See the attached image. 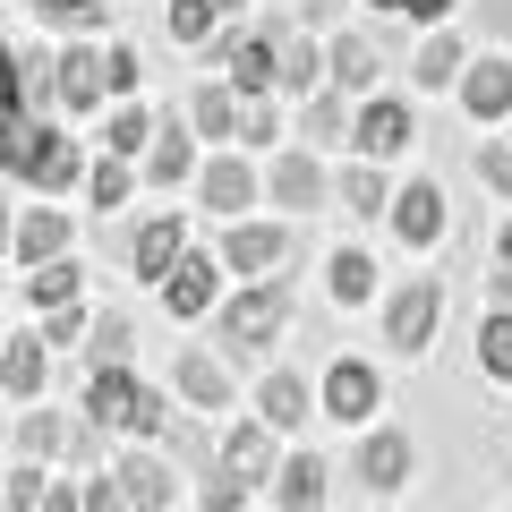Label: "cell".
<instances>
[{"label": "cell", "mask_w": 512, "mask_h": 512, "mask_svg": "<svg viewBox=\"0 0 512 512\" xmlns=\"http://www.w3.org/2000/svg\"><path fill=\"white\" fill-rule=\"evenodd\" d=\"M77 299H86V265H77V256H60V265H35V274H26V308H35V316L77 308Z\"/></svg>", "instance_id": "cell-32"}, {"label": "cell", "mask_w": 512, "mask_h": 512, "mask_svg": "<svg viewBox=\"0 0 512 512\" xmlns=\"http://www.w3.org/2000/svg\"><path fill=\"white\" fill-rule=\"evenodd\" d=\"M171 393H180L188 410H231L239 402V376H231V359H222L214 342H188L180 359H171Z\"/></svg>", "instance_id": "cell-8"}, {"label": "cell", "mask_w": 512, "mask_h": 512, "mask_svg": "<svg viewBox=\"0 0 512 512\" xmlns=\"http://www.w3.org/2000/svg\"><path fill=\"white\" fill-rule=\"evenodd\" d=\"M77 239V222L60 214V205H18V265L35 274V265H60Z\"/></svg>", "instance_id": "cell-20"}, {"label": "cell", "mask_w": 512, "mask_h": 512, "mask_svg": "<svg viewBox=\"0 0 512 512\" xmlns=\"http://www.w3.org/2000/svg\"><path fill=\"white\" fill-rule=\"evenodd\" d=\"M461 111L470 120H512V52H487V60H470L461 69Z\"/></svg>", "instance_id": "cell-19"}, {"label": "cell", "mask_w": 512, "mask_h": 512, "mask_svg": "<svg viewBox=\"0 0 512 512\" xmlns=\"http://www.w3.org/2000/svg\"><path fill=\"white\" fill-rule=\"evenodd\" d=\"M171 461H180V470L188 478H205V470H214V461H222V436H205V419H171Z\"/></svg>", "instance_id": "cell-36"}, {"label": "cell", "mask_w": 512, "mask_h": 512, "mask_svg": "<svg viewBox=\"0 0 512 512\" xmlns=\"http://www.w3.org/2000/svg\"><path fill=\"white\" fill-rule=\"evenodd\" d=\"M128 350H137V316H128V308H94L86 367H128Z\"/></svg>", "instance_id": "cell-34"}, {"label": "cell", "mask_w": 512, "mask_h": 512, "mask_svg": "<svg viewBox=\"0 0 512 512\" xmlns=\"http://www.w3.org/2000/svg\"><path fill=\"white\" fill-rule=\"evenodd\" d=\"M0 512H9V470H0Z\"/></svg>", "instance_id": "cell-59"}, {"label": "cell", "mask_w": 512, "mask_h": 512, "mask_svg": "<svg viewBox=\"0 0 512 512\" xmlns=\"http://www.w3.org/2000/svg\"><path fill=\"white\" fill-rule=\"evenodd\" d=\"M0 256H18V205H0Z\"/></svg>", "instance_id": "cell-55"}, {"label": "cell", "mask_w": 512, "mask_h": 512, "mask_svg": "<svg viewBox=\"0 0 512 512\" xmlns=\"http://www.w3.org/2000/svg\"><path fill=\"white\" fill-rule=\"evenodd\" d=\"M163 308L180 316V325H188V316H214L222 308V256L188 248L180 265H171V282H163Z\"/></svg>", "instance_id": "cell-16"}, {"label": "cell", "mask_w": 512, "mask_h": 512, "mask_svg": "<svg viewBox=\"0 0 512 512\" xmlns=\"http://www.w3.org/2000/svg\"><path fill=\"white\" fill-rule=\"evenodd\" d=\"M222 461H231V470L248 478V487H274V478H282V436L248 410V419H231V427H222Z\"/></svg>", "instance_id": "cell-15"}, {"label": "cell", "mask_w": 512, "mask_h": 512, "mask_svg": "<svg viewBox=\"0 0 512 512\" xmlns=\"http://www.w3.org/2000/svg\"><path fill=\"white\" fill-rule=\"evenodd\" d=\"M197 137H188V120H163L154 128V146H146V180L154 188H197Z\"/></svg>", "instance_id": "cell-22"}, {"label": "cell", "mask_w": 512, "mask_h": 512, "mask_svg": "<svg viewBox=\"0 0 512 512\" xmlns=\"http://www.w3.org/2000/svg\"><path fill=\"white\" fill-rule=\"evenodd\" d=\"M43 26H69V35H94L103 26V0H26Z\"/></svg>", "instance_id": "cell-43"}, {"label": "cell", "mask_w": 512, "mask_h": 512, "mask_svg": "<svg viewBox=\"0 0 512 512\" xmlns=\"http://www.w3.org/2000/svg\"><path fill=\"white\" fill-rule=\"evenodd\" d=\"M111 478H120L128 512H171V504H180V470H171V453H154V444L111 453Z\"/></svg>", "instance_id": "cell-7"}, {"label": "cell", "mask_w": 512, "mask_h": 512, "mask_svg": "<svg viewBox=\"0 0 512 512\" xmlns=\"http://www.w3.org/2000/svg\"><path fill=\"white\" fill-rule=\"evenodd\" d=\"M333 9H342V0H291V18H299V26H325Z\"/></svg>", "instance_id": "cell-54"}, {"label": "cell", "mask_w": 512, "mask_h": 512, "mask_svg": "<svg viewBox=\"0 0 512 512\" xmlns=\"http://www.w3.org/2000/svg\"><path fill=\"white\" fill-rule=\"evenodd\" d=\"M316 410H325L333 427H376V410H384V376H376V359H359V350H333L325 376H316Z\"/></svg>", "instance_id": "cell-4"}, {"label": "cell", "mask_w": 512, "mask_h": 512, "mask_svg": "<svg viewBox=\"0 0 512 512\" xmlns=\"http://www.w3.org/2000/svg\"><path fill=\"white\" fill-rule=\"evenodd\" d=\"M9 453L18 461H35V470H52L60 453H69V410H18V427H9Z\"/></svg>", "instance_id": "cell-25"}, {"label": "cell", "mask_w": 512, "mask_h": 512, "mask_svg": "<svg viewBox=\"0 0 512 512\" xmlns=\"http://www.w3.org/2000/svg\"><path fill=\"white\" fill-rule=\"evenodd\" d=\"M248 495H256V487L231 470V461H214V470L197 478V512H248Z\"/></svg>", "instance_id": "cell-39"}, {"label": "cell", "mask_w": 512, "mask_h": 512, "mask_svg": "<svg viewBox=\"0 0 512 512\" xmlns=\"http://www.w3.org/2000/svg\"><path fill=\"white\" fill-rule=\"evenodd\" d=\"M274 137H282L274 103H265V94H239V146H274Z\"/></svg>", "instance_id": "cell-44"}, {"label": "cell", "mask_w": 512, "mask_h": 512, "mask_svg": "<svg viewBox=\"0 0 512 512\" xmlns=\"http://www.w3.org/2000/svg\"><path fill=\"white\" fill-rule=\"evenodd\" d=\"M256 197H265V180L248 171V154H239V146H222L214 163L197 171V205H205V214H222V222H248Z\"/></svg>", "instance_id": "cell-11"}, {"label": "cell", "mask_w": 512, "mask_h": 512, "mask_svg": "<svg viewBox=\"0 0 512 512\" xmlns=\"http://www.w3.org/2000/svg\"><path fill=\"white\" fill-rule=\"evenodd\" d=\"M333 197H342V214L376 222V214H393V197H402V180H393L384 163H350L342 180H333Z\"/></svg>", "instance_id": "cell-26"}, {"label": "cell", "mask_w": 512, "mask_h": 512, "mask_svg": "<svg viewBox=\"0 0 512 512\" xmlns=\"http://www.w3.org/2000/svg\"><path fill=\"white\" fill-rule=\"evenodd\" d=\"M43 495H52V470L18 461V470H9V512H43Z\"/></svg>", "instance_id": "cell-46"}, {"label": "cell", "mask_w": 512, "mask_h": 512, "mask_svg": "<svg viewBox=\"0 0 512 512\" xmlns=\"http://www.w3.org/2000/svg\"><path fill=\"white\" fill-rule=\"evenodd\" d=\"M43 512H86V487H77V478H52V495H43Z\"/></svg>", "instance_id": "cell-51"}, {"label": "cell", "mask_w": 512, "mask_h": 512, "mask_svg": "<svg viewBox=\"0 0 512 512\" xmlns=\"http://www.w3.org/2000/svg\"><path fill=\"white\" fill-rule=\"evenodd\" d=\"M248 410L274 427V436H299L308 419H325V410H316V384L299 376V367H265V376H256V393H248Z\"/></svg>", "instance_id": "cell-10"}, {"label": "cell", "mask_w": 512, "mask_h": 512, "mask_svg": "<svg viewBox=\"0 0 512 512\" xmlns=\"http://www.w3.org/2000/svg\"><path fill=\"white\" fill-rule=\"evenodd\" d=\"M103 444H111V427H94V419H69V453H60V461H69L77 478H94V470H111V453H103Z\"/></svg>", "instance_id": "cell-40"}, {"label": "cell", "mask_w": 512, "mask_h": 512, "mask_svg": "<svg viewBox=\"0 0 512 512\" xmlns=\"http://www.w3.org/2000/svg\"><path fill=\"white\" fill-rule=\"evenodd\" d=\"M154 111H137V103H111V120H103V154H120V163H146V146H154Z\"/></svg>", "instance_id": "cell-35"}, {"label": "cell", "mask_w": 512, "mask_h": 512, "mask_svg": "<svg viewBox=\"0 0 512 512\" xmlns=\"http://www.w3.org/2000/svg\"><path fill=\"white\" fill-rule=\"evenodd\" d=\"M214 9H222V18H239V9H248V0H214Z\"/></svg>", "instance_id": "cell-58"}, {"label": "cell", "mask_w": 512, "mask_h": 512, "mask_svg": "<svg viewBox=\"0 0 512 512\" xmlns=\"http://www.w3.org/2000/svg\"><path fill=\"white\" fill-rule=\"evenodd\" d=\"M495 265H512V222H504V231H495Z\"/></svg>", "instance_id": "cell-56"}, {"label": "cell", "mask_w": 512, "mask_h": 512, "mask_svg": "<svg viewBox=\"0 0 512 512\" xmlns=\"http://www.w3.org/2000/svg\"><path fill=\"white\" fill-rule=\"evenodd\" d=\"M188 128H197V137H222V146H239V94H231V77H214V86L188 94Z\"/></svg>", "instance_id": "cell-33"}, {"label": "cell", "mask_w": 512, "mask_h": 512, "mask_svg": "<svg viewBox=\"0 0 512 512\" xmlns=\"http://www.w3.org/2000/svg\"><path fill=\"white\" fill-rule=\"evenodd\" d=\"M0 350H9V333H0Z\"/></svg>", "instance_id": "cell-61"}, {"label": "cell", "mask_w": 512, "mask_h": 512, "mask_svg": "<svg viewBox=\"0 0 512 512\" xmlns=\"http://www.w3.org/2000/svg\"><path fill=\"white\" fill-rule=\"evenodd\" d=\"M291 248H299V231L291 222H222V274H239V282H282L274 265H291Z\"/></svg>", "instance_id": "cell-6"}, {"label": "cell", "mask_w": 512, "mask_h": 512, "mask_svg": "<svg viewBox=\"0 0 512 512\" xmlns=\"http://www.w3.org/2000/svg\"><path fill=\"white\" fill-rule=\"evenodd\" d=\"M393 239H402V248H436L444 239V188L436 180H402V197H393Z\"/></svg>", "instance_id": "cell-18"}, {"label": "cell", "mask_w": 512, "mask_h": 512, "mask_svg": "<svg viewBox=\"0 0 512 512\" xmlns=\"http://www.w3.org/2000/svg\"><path fill=\"white\" fill-rule=\"evenodd\" d=\"M128 188H137V171H128L120 154H103V163H86V205H94V214H111V205H128Z\"/></svg>", "instance_id": "cell-38"}, {"label": "cell", "mask_w": 512, "mask_h": 512, "mask_svg": "<svg viewBox=\"0 0 512 512\" xmlns=\"http://www.w3.org/2000/svg\"><path fill=\"white\" fill-rule=\"evenodd\" d=\"M180 256H188V222H180V214H146L137 231H128V274L154 282V291L171 282V265H180Z\"/></svg>", "instance_id": "cell-14"}, {"label": "cell", "mask_w": 512, "mask_h": 512, "mask_svg": "<svg viewBox=\"0 0 512 512\" xmlns=\"http://www.w3.org/2000/svg\"><path fill=\"white\" fill-rule=\"evenodd\" d=\"M487 308L512 316V265H495V274H487Z\"/></svg>", "instance_id": "cell-53"}, {"label": "cell", "mask_w": 512, "mask_h": 512, "mask_svg": "<svg viewBox=\"0 0 512 512\" xmlns=\"http://www.w3.org/2000/svg\"><path fill=\"white\" fill-rule=\"evenodd\" d=\"M35 333H43V350H86V333H94V308H86V299H77V308H52Z\"/></svg>", "instance_id": "cell-41"}, {"label": "cell", "mask_w": 512, "mask_h": 512, "mask_svg": "<svg viewBox=\"0 0 512 512\" xmlns=\"http://www.w3.org/2000/svg\"><path fill=\"white\" fill-rule=\"evenodd\" d=\"M393 18H419V26H444V18H453V0H402V9H393Z\"/></svg>", "instance_id": "cell-52"}, {"label": "cell", "mask_w": 512, "mask_h": 512, "mask_svg": "<svg viewBox=\"0 0 512 512\" xmlns=\"http://www.w3.org/2000/svg\"><path fill=\"white\" fill-rule=\"evenodd\" d=\"M350 470H359V487L376 495V504H393V495L410 487V470H419V444H410V427H393V419L359 427V453H350Z\"/></svg>", "instance_id": "cell-5"}, {"label": "cell", "mask_w": 512, "mask_h": 512, "mask_svg": "<svg viewBox=\"0 0 512 512\" xmlns=\"http://www.w3.org/2000/svg\"><path fill=\"white\" fill-rule=\"evenodd\" d=\"M0 171H9V180H35V197H69V188H86V154H77V137L60 120H18Z\"/></svg>", "instance_id": "cell-2"}, {"label": "cell", "mask_w": 512, "mask_h": 512, "mask_svg": "<svg viewBox=\"0 0 512 512\" xmlns=\"http://www.w3.org/2000/svg\"><path fill=\"white\" fill-rule=\"evenodd\" d=\"M265 197H274L282 214H316V205H333V180H325V163H316V146H282L274 171H265Z\"/></svg>", "instance_id": "cell-12"}, {"label": "cell", "mask_w": 512, "mask_h": 512, "mask_svg": "<svg viewBox=\"0 0 512 512\" xmlns=\"http://www.w3.org/2000/svg\"><path fill=\"white\" fill-rule=\"evenodd\" d=\"M325 69H333V86L342 94H376V35H359V26H350V35H333L325 43Z\"/></svg>", "instance_id": "cell-28"}, {"label": "cell", "mask_w": 512, "mask_h": 512, "mask_svg": "<svg viewBox=\"0 0 512 512\" xmlns=\"http://www.w3.org/2000/svg\"><path fill=\"white\" fill-rule=\"evenodd\" d=\"M137 367H86V384H77V419H94V427H120L128 419V402H137Z\"/></svg>", "instance_id": "cell-21"}, {"label": "cell", "mask_w": 512, "mask_h": 512, "mask_svg": "<svg viewBox=\"0 0 512 512\" xmlns=\"http://www.w3.org/2000/svg\"><path fill=\"white\" fill-rule=\"evenodd\" d=\"M282 325H291V282H239V291L214 308V350L231 367H256L282 342Z\"/></svg>", "instance_id": "cell-1"}, {"label": "cell", "mask_w": 512, "mask_h": 512, "mask_svg": "<svg viewBox=\"0 0 512 512\" xmlns=\"http://www.w3.org/2000/svg\"><path fill=\"white\" fill-rule=\"evenodd\" d=\"M299 146H350V94L325 86L299 103Z\"/></svg>", "instance_id": "cell-30"}, {"label": "cell", "mask_w": 512, "mask_h": 512, "mask_svg": "<svg viewBox=\"0 0 512 512\" xmlns=\"http://www.w3.org/2000/svg\"><path fill=\"white\" fill-rule=\"evenodd\" d=\"M77 487H86V512H128V495H120V478H111V470L77 478Z\"/></svg>", "instance_id": "cell-50"}, {"label": "cell", "mask_w": 512, "mask_h": 512, "mask_svg": "<svg viewBox=\"0 0 512 512\" xmlns=\"http://www.w3.org/2000/svg\"><path fill=\"white\" fill-rule=\"evenodd\" d=\"M461 69H470V43H461L453 26H427L419 60H410V86H419V94H444V86H461Z\"/></svg>", "instance_id": "cell-24"}, {"label": "cell", "mask_w": 512, "mask_h": 512, "mask_svg": "<svg viewBox=\"0 0 512 512\" xmlns=\"http://www.w3.org/2000/svg\"><path fill=\"white\" fill-rule=\"evenodd\" d=\"M43 384H52V350H43V333H9V350H0V402L35 410Z\"/></svg>", "instance_id": "cell-17"}, {"label": "cell", "mask_w": 512, "mask_h": 512, "mask_svg": "<svg viewBox=\"0 0 512 512\" xmlns=\"http://www.w3.org/2000/svg\"><path fill=\"white\" fill-rule=\"evenodd\" d=\"M410 137H419V128H410L402 94H367V103L350 111V154H359V163H393Z\"/></svg>", "instance_id": "cell-9"}, {"label": "cell", "mask_w": 512, "mask_h": 512, "mask_svg": "<svg viewBox=\"0 0 512 512\" xmlns=\"http://www.w3.org/2000/svg\"><path fill=\"white\" fill-rule=\"evenodd\" d=\"M137 77H146V60L128 52V43H111V52H103V86H111V94L128 103V94H137Z\"/></svg>", "instance_id": "cell-47"}, {"label": "cell", "mask_w": 512, "mask_h": 512, "mask_svg": "<svg viewBox=\"0 0 512 512\" xmlns=\"http://www.w3.org/2000/svg\"><path fill=\"white\" fill-rule=\"evenodd\" d=\"M478 180L512 205V146H504V137H487V146H478Z\"/></svg>", "instance_id": "cell-48"}, {"label": "cell", "mask_w": 512, "mask_h": 512, "mask_svg": "<svg viewBox=\"0 0 512 512\" xmlns=\"http://www.w3.org/2000/svg\"><path fill=\"white\" fill-rule=\"evenodd\" d=\"M231 94H274V35H222Z\"/></svg>", "instance_id": "cell-27"}, {"label": "cell", "mask_w": 512, "mask_h": 512, "mask_svg": "<svg viewBox=\"0 0 512 512\" xmlns=\"http://www.w3.org/2000/svg\"><path fill=\"white\" fill-rule=\"evenodd\" d=\"M470 26L487 43H512V0H470Z\"/></svg>", "instance_id": "cell-49"}, {"label": "cell", "mask_w": 512, "mask_h": 512, "mask_svg": "<svg viewBox=\"0 0 512 512\" xmlns=\"http://www.w3.org/2000/svg\"><path fill=\"white\" fill-rule=\"evenodd\" d=\"M376 9H402V0H376Z\"/></svg>", "instance_id": "cell-60"}, {"label": "cell", "mask_w": 512, "mask_h": 512, "mask_svg": "<svg viewBox=\"0 0 512 512\" xmlns=\"http://www.w3.org/2000/svg\"><path fill=\"white\" fill-rule=\"evenodd\" d=\"M478 376H495L512 393V316L487 308V325H478Z\"/></svg>", "instance_id": "cell-37"}, {"label": "cell", "mask_w": 512, "mask_h": 512, "mask_svg": "<svg viewBox=\"0 0 512 512\" xmlns=\"http://www.w3.org/2000/svg\"><path fill=\"white\" fill-rule=\"evenodd\" d=\"M325 495H333V470H325V453H282L274 512H325Z\"/></svg>", "instance_id": "cell-23"}, {"label": "cell", "mask_w": 512, "mask_h": 512, "mask_svg": "<svg viewBox=\"0 0 512 512\" xmlns=\"http://www.w3.org/2000/svg\"><path fill=\"white\" fill-rule=\"evenodd\" d=\"M376 333H384L393 359H427L436 333H444V282L436 274H402L393 291L376 299Z\"/></svg>", "instance_id": "cell-3"}, {"label": "cell", "mask_w": 512, "mask_h": 512, "mask_svg": "<svg viewBox=\"0 0 512 512\" xmlns=\"http://www.w3.org/2000/svg\"><path fill=\"white\" fill-rule=\"evenodd\" d=\"M9 427H18V410H9V402H0V444H9Z\"/></svg>", "instance_id": "cell-57"}, {"label": "cell", "mask_w": 512, "mask_h": 512, "mask_svg": "<svg viewBox=\"0 0 512 512\" xmlns=\"http://www.w3.org/2000/svg\"><path fill=\"white\" fill-rule=\"evenodd\" d=\"M103 52L94 43H69L60 52V111H103Z\"/></svg>", "instance_id": "cell-29"}, {"label": "cell", "mask_w": 512, "mask_h": 512, "mask_svg": "<svg viewBox=\"0 0 512 512\" xmlns=\"http://www.w3.org/2000/svg\"><path fill=\"white\" fill-rule=\"evenodd\" d=\"M325 291H333V308H367V299H376V256L367 248H333L325 256Z\"/></svg>", "instance_id": "cell-31"}, {"label": "cell", "mask_w": 512, "mask_h": 512, "mask_svg": "<svg viewBox=\"0 0 512 512\" xmlns=\"http://www.w3.org/2000/svg\"><path fill=\"white\" fill-rule=\"evenodd\" d=\"M214 18H222L214 0H171V43H205V35H214Z\"/></svg>", "instance_id": "cell-45"}, {"label": "cell", "mask_w": 512, "mask_h": 512, "mask_svg": "<svg viewBox=\"0 0 512 512\" xmlns=\"http://www.w3.org/2000/svg\"><path fill=\"white\" fill-rule=\"evenodd\" d=\"M26 120V52L18 43H0V128Z\"/></svg>", "instance_id": "cell-42"}, {"label": "cell", "mask_w": 512, "mask_h": 512, "mask_svg": "<svg viewBox=\"0 0 512 512\" xmlns=\"http://www.w3.org/2000/svg\"><path fill=\"white\" fill-rule=\"evenodd\" d=\"M274 86H282V94H299V103L333 86V69H325V43H316L299 18H291V26H274Z\"/></svg>", "instance_id": "cell-13"}]
</instances>
